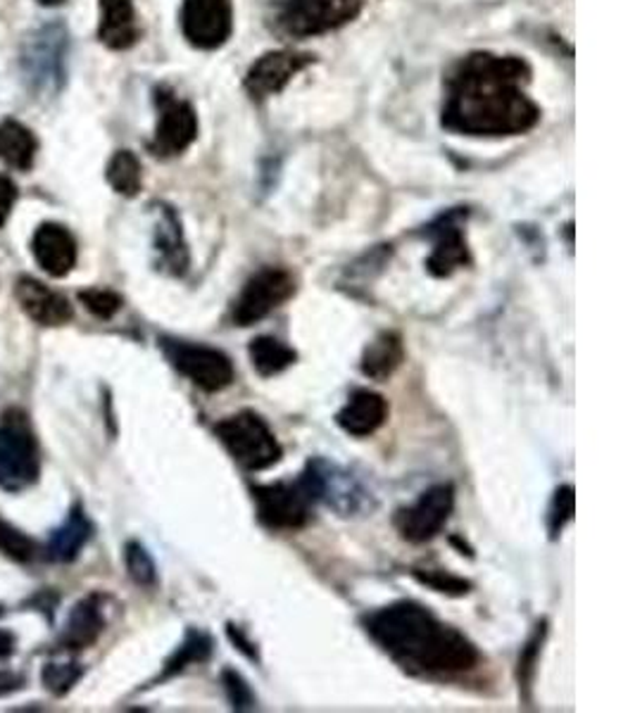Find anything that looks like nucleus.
<instances>
[{"instance_id":"1","label":"nucleus","mask_w":635,"mask_h":713,"mask_svg":"<svg viewBox=\"0 0 635 713\" xmlns=\"http://www.w3.org/2000/svg\"><path fill=\"white\" fill-rule=\"evenodd\" d=\"M530 67L514 56L469 53L445 77L440 125L462 136H519L534 129L540 108L528 98Z\"/></svg>"},{"instance_id":"32","label":"nucleus","mask_w":635,"mask_h":713,"mask_svg":"<svg viewBox=\"0 0 635 713\" xmlns=\"http://www.w3.org/2000/svg\"><path fill=\"white\" fill-rule=\"evenodd\" d=\"M415 578L428 587H434L436 593H445V595H453V597H462L467 595L472 590V583L465 578H457L453 573H445V571H415Z\"/></svg>"},{"instance_id":"36","label":"nucleus","mask_w":635,"mask_h":713,"mask_svg":"<svg viewBox=\"0 0 635 713\" xmlns=\"http://www.w3.org/2000/svg\"><path fill=\"white\" fill-rule=\"evenodd\" d=\"M17 186L6 174H0V226H6V221L12 215V207L17 202Z\"/></svg>"},{"instance_id":"22","label":"nucleus","mask_w":635,"mask_h":713,"mask_svg":"<svg viewBox=\"0 0 635 713\" xmlns=\"http://www.w3.org/2000/svg\"><path fill=\"white\" fill-rule=\"evenodd\" d=\"M91 535H93L91 518L83 514L81 507H75L70 516L62 521V526L50 533L46 556L56 564H70L81 554L86 543L91 541Z\"/></svg>"},{"instance_id":"13","label":"nucleus","mask_w":635,"mask_h":713,"mask_svg":"<svg viewBox=\"0 0 635 713\" xmlns=\"http://www.w3.org/2000/svg\"><path fill=\"white\" fill-rule=\"evenodd\" d=\"M455 507V488L450 483H440L428 488L411 507L398 514V531L407 543H426L448 524Z\"/></svg>"},{"instance_id":"15","label":"nucleus","mask_w":635,"mask_h":713,"mask_svg":"<svg viewBox=\"0 0 635 713\" xmlns=\"http://www.w3.org/2000/svg\"><path fill=\"white\" fill-rule=\"evenodd\" d=\"M467 219V210L455 207V210L440 215L434 224L426 226L424 236L434 240V252L428 257V271L438 278L453 276L457 269L467 267L472 263L469 246L465 238V229H462V221Z\"/></svg>"},{"instance_id":"37","label":"nucleus","mask_w":635,"mask_h":713,"mask_svg":"<svg viewBox=\"0 0 635 713\" xmlns=\"http://www.w3.org/2000/svg\"><path fill=\"white\" fill-rule=\"evenodd\" d=\"M227 633H229V637H231V642H234V645L240 650V652H244L248 658H252V661H257V658H260V656H257V650H255V645H252V642L244 635V633H240L238 628H236V625H229V628H227Z\"/></svg>"},{"instance_id":"29","label":"nucleus","mask_w":635,"mask_h":713,"mask_svg":"<svg viewBox=\"0 0 635 713\" xmlns=\"http://www.w3.org/2000/svg\"><path fill=\"white\" fill-rule=\"evenodd\" d=\"M0 552L8 554L14 562L27 564L39 554V545L27 533L8 524L6 518H0Z\"/></svg>"},{"instance_id":"23","label":"nucleus","mask_w":635,"mask_h":713,"mask_svg":"<svg viewBox=\"0 0 635 713\" xmlns=\"http://www.w3.org/2000/svg\"><path fill=\"white\" fill-rule=\"evenodd\" d=\"M405 359V345L400 334L396 330H384V334L376 336L363 353V374L384 380L398 372V367Z\"/></svg>"},{"instance_id":"18","label":"nucleus","mask_w":635,"mask_h":713,"mask_svg":"<svg viewBox=\"0 0 635 713\" xmlns=\"http://www.w3.org/2000/svg\"><path fill=\"white\" fill-rule=\"evenodd\" d=\"M156 252L160 267L171 276H183L188 269V248L181 221L169 205H156Z\"/></svg>"},{"instance_id":"38","label":"nucleus","mask_w":635,"mask_h":713,"mask_svg":"<svg viewBox=\"0 0 635 713\" xmlns=\"http://www.w3.org/2000/svg\"><path fill=\"white\" fill-rule=\"evenodd\" d=\"M14 647V637L8 633H0V656H8Z\"/></svg>"},{"instance_id":"21","label":"nucleus","mask_w":635,"mask_h":713,"mask_svg":"<svg viewBox=\"0 0 635 713\" xmlns=\"http://www.w3.org/2000/svg\"><path fill=\"white\" fill-rule=\"evenodd\" d=\"M106 631V616L96 595L83 597L65 621L60 635V645L67 650H86L98 642L100 633Z\"/></svg>"},{"instance_id":"24","label":"nucleus","mask_w":635,"mask_h":713,"mask_svg":"<svg viewBox=\"0 0 635 713\" xmlns=\"http://www.w3.org/2000/svg\"><path fill=\"white\" fill-rule=\"evenodd\" d=\"M39 143L37 136H33L24 125L14 119L0 121V160L8 167L27 171L31 169L33 160H37Z\"/></svg>"},{"instance_id":"7","label":"nucleus","mask_w":635,"mask_h":713,"mask_svg":"<svg viewBox=\"0 0 635 713\" xmlns=\"http://www.w3.org/2000/svg\"><path fill=\"white\" fill-rule=\"evenodd\" d=\"M152 100H156L158 108V125L148 150L162 160L177 158V155L191 148V143L198 138V115L191 102L181 100L167 86H158Z\"/></svg>"},{"instance_id":"39","label":"nucleus","mask_w":635,"mask_h":713,"mask_svg":"<svg viewBox=\"0 0 635 713\" xmlns=\"http://www.w3.org/2000/svg\"><path fill=\"white\" fill-rule=\"evenodd\" d=\"M39 3L41 6H60V3H65V0H39Z\"/></svg>"},{"instance_id":"12","label":"nucleus","mask_w":635,"mask_h":713,"mask_svg":"<svg viewBox=\"0 0 635 713\" xmlns=\"http://www.w3.org/2000/svg\"><path fill=\"white\" fill-rule=\"evenodd\" d=\"M181 31L194 48H221L234 31V3L231 0H183Z\"/></svg>"},{"instance_id":"25","label":"nucleus","mask_w":635,"mask_h":713,"mask_svg":"<svg viewBox=\"0 0 635 713\" xmlns=\"http://www.w3.org/2000/svg\"><path fill=\"white\" fill-rule=\"evenodd\" d=\"M250 362H252V369L269 378V376H277L281 372H286L288 367H294L298 355L294 347L284 345L281 340L271 338V336H260L250 343Z\"/></svg>"},{"instance_id":"26","label":"nucleus","mask_w":635,"mask_h":713,"mask_svg":"<svg viewBox=\"0 0 635 713\" xmlns=\"http://www.w3.org/2000/svg\"><path fill=\"white\" fill-rule=\"evenodd\" d=\"M212 652V640L208 633L202 631H188L181 647L167 658V664L162 669V675L158 681H169V677H175L177 673L186 671L191 664H202V661L210 658Z\"/></svg>"},{"instance_id":"11","label":"nucleus","mask_w":635,"mask_h":713,"mask_svg":"<svg viewBox=\"0 0 635 713\" xmlns=\"http://www.w3.org/2000/svg\"><path fill=\"white\" fill-rule=\"evenodd\" d=\"M165 355L191 384L208 393H219L234 384L231 359L208 345H194L181 340H162Z\"/></svg>"},{"instance_id":"5","label":"nucleus","mask_w":635,"mask_h":713,"mask_svg":"<svg viewBox=\"0 0 635 713\" xmlns=\"http://www.w3.org/2000/svg\"><path fill=\"white\" fill-rule=\"evenodd\" d=\"M217 438L227 447L229 455L248 472H262L281 462L284 449L265 424L262 416L255 412H238L221 419L215 426Z\"/></svg>"},{"instance_id":"33","label":"nucleus","mask_w":635,"mask_h":713,"mask_svg":"<svg viewBox=\"0 0 635 713\" xmlns=\"http://www.w3.org/2000/svg\"><path fill=\"white\" fill-rule=\"evenodd\" d=\"M41 677L48 692L65 694L77 685V681L81 677V669L79 664H75V661H67V664H48Z\"/></svg>"},{"instance_id":"6","label":"nucleus","mask_w":635,"mask_h":713,"mask_svg":"<svg viewBox=\"0 0 635 713\" xmlns=\"http://www.w3.org/2000/svg\"><path fill=\"white\" fill-rule=\"evenodd\" d=\"M39 474L41 459L33 430L20 412L6 414L0 422V488L8 493L27 491L39 481Z\"/></svg>"},{"instance_id":"27","label":"nucleus","mask_w":635,"mask_h":713,"mask_svg":"<svg viewBox=\"0 0 635 713\" xmlns=\"http://www.w3.org/2000/svg\"><path fill=\"white\" fill-rule=\"evenodd\" d=\"M108 184L117 190L119 196L133 198L139 196V190L143 186V174H141V162L131 150H117L112 155V160L108 162Z\"/></svg>"},{"instance_id":"3","label":"nucleus","mask_w":635,"mask_h":713,"mask_svg":"<svg viewBox=\"0 0 635 713\" xmlns=\"http://www.w3.org/2000/svg\"><path fill=\"white\" fill-rule=\"evenodd\" d=\"M70 60V31L60 22H50L27 33L20 48V69L27 89L37 98H53L67 83Z\"/></svg>"},{"instance_id":"9","label":"nucleus","mask_w":635,"mask_h":713,"mask_svg":"<svg viewBox=\"0 0 635 713\" xmlns=\"http://www.w3.org/2000/svg\"><path fill=\"white\" fill-rule=\"evenodd\" d=\"M296 293V278L290 271L281 267H265L252 274L244 290L234 303V324L238 326H252L274 309L281 307L286 300L294 298Z\"/></svg>"},{"instance_id":"31","label":"nucleus","mask_w":635,"mask_h":713,"mask_svg":"<svg viewBox=\"0 0 635 713\" xmlns=\"http://www.w3.org/2000/svg\"><path fill=\"white\" fill-rule=\"evenodd\" d=\"M79 300L98 319H112L117 311L122 309V298H119L115 290H106V288L81 290Z\"/></svg>"},{"instance_id":"2","label":"nucleus","mask_w":635,"mask_h":713,"mask_svg":"<svg viewBox=\"0 0 635 713\" xmlns=\"http://www.w3.org/2000/svg\"><path fill=\"white\" fill-rule=\"evenodd\" d=\"M367 631L386 654L415 673H462L478 661L476 647L465 635L417 602L379 608L367 618Z\"/></svg>"},{"instance_id":"19","label":"nucleus","mask_w":635,"mask_h":713,"mask_svg":"<svg viewBox=\"0 0 635 713\" xmlns=\"http://www.w3.org/2000/svg\"><path fill=\"white\" fill-rule=\"evenodd\" d=\"M388 419V405L379 393L355 390L343 409L338 412V426L350 436L365 438L379 430Z\"/></svg>"},{"instance_id":"10","label":"nucleus","mask_w":635,"mask_h":713,"mask_svg":"<svg viewBox=\"0 0 635 713\" xmlns=\"http://www.w3.org/2000/svg\"><path fill=\"white\" fill-rule=\"evenodd\" d=\"M307 485L315 495V502L329 504L340 516H353L371 509V493L350 472L324 459L307 464L302 472Z\"/></svg>"},{"instance_id":"17","label":"nucleus","mask_w":635,"mask_h":713,"mask_svg":"<svg viewBox=\"0 0 635 713\" xmlns=\"http://www.w3.org/2000/svg\"><path fill=\"white\" fill-rule=\"evenodd\" d=\"M31 252L39 267L48 274L62 278L77 267V240L60 224H41L31 238Z\"/></svg>"},{"instance_id":"30","label":"nucleus","mask_w":635,"mask_h":713,"mask_svg":"<svg viewBox=\"0 0 635 713\" xmlns=\"http://www.w3.org/2000/svg\"><path fill=\"white\" fill-rule=\"evenodd\" d=\"M125 564H127V571H129V578L133 583H139L143 587L156 585V581H158L156 562H152L150 552L141 543H136V541L127 543V547H125Z\"/></svg>"},{"instance_id":"8","label":"nucleus","mask_w":635,"mask_h":713,"mask_svg":"<svg viewBox=\"0 0 635 713\" xmlns=\"http://www.w3.org/2000/svg\"><path fill=\"white\" fill-rule=\"evenodd\" d=\"M252 495L257 504V516L269 528L298 531L310 521L315 495L302 476L296 483L257 485Z\"/></svg>"},{"instance_id":"16","label":"nucleus","mask_w":635,"mask_h":713,"mask_svg":"<svg viewBox=\"0 0 635 713\" xmlns=\"http://www.w3.org/2000/svg\"><path fill=\"white\" fill-rule=\"evenodd\" d=\"M14 298L24 309V315L41 326H62L75 317L70 300L58 290L37 281V278H20L14 286Z\"/></svg>"},{"instance_id":"20","label":"nucleus","mask_w":635,"mask_h":713,"mask_svg":"<svg viewBox=\"0 0 635 713\" xmlns=\"http://www.w3.org/2000/svg\"><path fill=\"white\" fill-rule=\"evenodd\" d=\"M141 37L133 0H100L98 39L110 50H127Z\"/></svg>"},{"instance_id":"4","label":"nucleus","mask_w":635,"mask_h":713,"mask_svg":"<svg viewBox=\"0 0 635 713\" xmlns=\"http://www.w3.org/2000/svg\"><path fill=\"white\" fill-rule=\"evenodd\" d=\"M365 0H277L269 27L284 39H312L353 22Z\"/></svg>"},{"instance_id":"14","label":"nucleus","mask_w":635,"mask_h":713,"mask_svg":"<svg viewBox=\"0 0 635 713\" xmlns=\"http://www.w3.org/2000/svg\"><path fill=\"white\" fill-rule=\"evenodd\" d=\"M312 62L315 56L310 53H298V50H271V53H265L250 65L244 79L246 93L255 102L277 96L294 81V77H298L302 69H307Z\"/></svg>"},{"instance_id":"35","label":"nucleus","mask_w":635,"mask_h":713,"mask_svg":"<svg viewBox=\"0 0 635 713\" xmlns=\"http://www.w3.org/2000/svg\"><path fill=\"white\" fill-rule=\"evenodd\" d=\"M221 685H225V692H227V697L234 709L246 711V709L255 706V694L240 673L227 669L225 673H221Z\"/></svg>"},{"instance_id":"28","label":"nucleus","mask_w":635,"mask_h":713,"mask_svg":"<svg viewBox=\"0 0 635 713\" xmlns=\"http://www.w3.org/2000/svg\"><path fill=\"white\" fill-rule=\"evenodd\" d=\"M547 635V621H540L536 625L534 635L528 637V642L524 645L522 654H519V664H517V681H519V690L524 692V697H528L530 685H534V677H536V666H538V658L543 652V642Z\"/></svg>"},{"instance_id":"34","label":"nucleus","mask_w":635,"mask_h":713,"mask_svg":"<svg viewBox=\"0 0 635 713\" xmlns=\"http://www.w3.org/2000/svg\"><path fill=\"white\" fill-rule=\"evenodd\" d=\"M576 512V495L572 485H559L553 504H550V533L553 537H557L562 533V528L569 524L574 518Z\"/></svg>"}]
</instances>
